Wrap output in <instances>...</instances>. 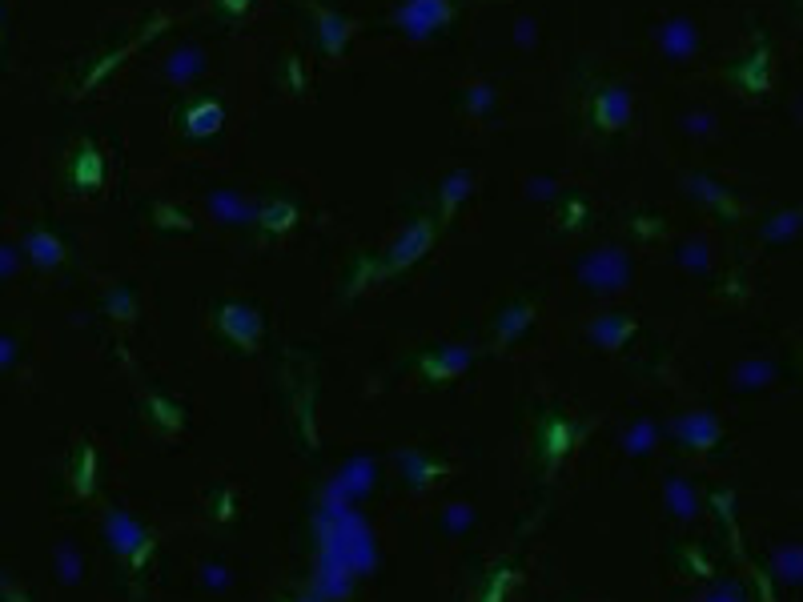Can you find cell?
Returning a JSON list of instances; mask_svg holds the SVG:
<instances>
[{
	"instance_id": "1",
	"label": "cell",
	"mask_w": 803,
	"mask_h": 602,
	"mask_svg": "<svg viewBox=\"0 0 803 602\" xmlns=\"http://www.w3.org/2000/svg\"><path fill=\"white\" fill-rule=\"evenodd\" d=\"M595 117H599L603 129H619V125H627V117H631V97L619 93V89H603L599 101H595Z\"/></svg>"
},
{
	"instance_id": "2",
	"label": "cell",
	"mask_w": 803,
	"mask_h": 602,
	"mask_svg": "<svg viewBox=\"0 0 803 602\" xmlns=\"http://www.w3.org/2000/svg\"><path fill=\"white\" fill-rule=\"evenodd\" d=\"M446 17H450V13H446L442 0H414V9L406 13V25H410L414 33H426V29L442 25Z\"/></svg>"
},
{
	"instance_id": "3",
	"label": "cell",
	"mask_w": 803,
	"mask_h": 602,
	"mask_svg": "<svg viewBox=\"0 0 803 602\" xmlns=\"http://www.w3.org/2000/svg\"><path fill=\"white\" fill-rule=\"evenodd\" d=\"M217 125H221V105H217V101H201V105H193L189 117H185V129H189L193 137H209Z\"/></svg>"
},
{
	"instance_id": "4",
	"label": "cell",
	"mask_w": 803,
	"mask_h": 602,
	"mask_svg": "<svg viewBox=\"0 0 803 602\" xmlns=\"http://www.w3.org/2000/svg\"><path fill=\"white\" fill-rule=\"evenodd\" d=\"M77 177H81L85 185H97V181H101V157H97L93 149H85V157L77 161Z\"/></svg>"
},
{
	"instance_id": "5",
	"label": "cell",
	"mask_w": 803,
	"mask_h": 602,
	"mask_svg": "<svg viewBox=\"0 0 803 602\" xmlns=\"http://www.w3.org/2000/svg\"><path fill=\"white\" fill-rule=\"evenodd\" d=\"M157 217H161V225H189V217H185V213H173V209H161Z\"/></svg>"
}]
</instances>
